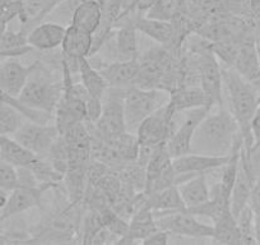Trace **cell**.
<instances>
[{
    "instance_id": "6da1fadb",
    "label": "cell",
    "mask_w": 260,
    "mask_h": 245,
    "mask_svg": "<svg viewBox=\"0 0 260 245\" xmlns=\"http://www.w3.org/2000/svg\"><path fill=\"white\" fill-rule=\"evenodd\" d=\"M241 136L234 115L224 106L209 110L202 119L191 141V152L211 156H227Z\"/></svg>"
},
{
    "instance_id": "7a4b0ae2",
    "label": "cell",
    "mask_w": 260,
    "mask_h": 245,
    "mask_svg": "<svg viewBox=\"0 0 260 245\" xmlns=\"http://www.w3.org/2000/svg\"><path fill=\"white\" fill-rule=\"evenodd\" d=\"M223 88L229 99V110L239 124L244 148L249 154L254 146L251 134V119L260 104V92L256 84L241 76L232 67H222Z\"/></svg>"
},
{
    "instance_id": "3957f363",
    "label": "cell",
    "mask_w": 260,
    "mask_h": 245,
    "mask_svg": "<svg viewBox=\"0 0 260 245\" xmlns=\"http://www.w3.org/2000/svg\"><path fill=\"white\" fill-rule=\"evenodd\" d=\"M62 92V79L59 82L47 72L44 63L37 60V66L24 84L18 99L26 106L37 111L54 115Z\"/></svg>"
},
{
    "instance_id": "277c9868",
    "label": "cell",
    "mask_w": 260,
    "mask_h": 245,
    "mask_svg": "<svg viewBox=\"0 0 260 245\" xmlns=\"http://www.w3.org/2000/svg\"><path fill=\"white\" fill-rule=\"evenodd\" d=\"M170 92L159 88H141L130 86L122 91V106L126 131L136 133L142 121L152 112L166 106Z\"/></svg>"
},
{
    "instance_id": "5b68a950",
    "label": "cell",
    "mask_w": 260,
    "mask_h": 245,
    "mask_svg": "<svg viewBox=\"0 0 260 245\" xmlns=\"http://www.w3.org/2000/svg\"><path fill=\"white\" fill-rule=\"evenodd\" d=\"M199 71V86L204 94L206 107L213 110L223 106V78L222 67L211 49L195 52Z\"/></svg>"
},
{
    "instance_id": "8992f818",
    "label": "cell",
    "mask_w": 260,
    "mask_h": 245,
    "mask_svg": "<svg viewBox=\"0 0 260 245\" xmlns=\"http://www.w3.org/2000/svg\"><path fill=\"white\" fill-rule=\"evenodd\" d=\"M122 91L124 88L109 87L102 97V110L99 119L92 122L97 133L106 142L112 141L125 133L124 106H122Z\"/></svg>"
},
{
    "instance_id": "52a82bcc",
    "label": "cell",
    "mask_w": 260,
    "mask_h": 245,
    "mask_svg": "<svg viewBox=\"0 0 260 245\" xmlns=\"http://www.w3.org/2000/svg\"><path fill=\"white\" fill-rule=\"evenodd\" d=\"M180 122L179 114L171 115L166 106L152 112L139 124L136 131L138 143L141 146H158L167 143L170 137L176 131Z\"/></svg>"
},
{
    "instance_id": "ba28073f",
    "label": "cell",
    "mask_w": 260,
    "mask_h": 245,
    "mask_svg": "<svg viewBox=\"0 0 260 245\" xmlns=\"http://www.w3.org/2000/svg\"><path fill=\"white\" fill-rule=\"evenodd\" d=\"M156 224L159 229L165 230L170 235L185 237H212L213 236V225L203 224L197 216L189 213L185 209L154 213Z\"/></svg>"
},
{
    "instance_id": "9c48e42d",
    "label": "cell",
    "mask_w": 260,
    "mask_h": 245,
    "mask_svg": "<svg viewBox=\"0 0 260 245\" xmlns=\"http://www.w3.org/2000/svg\"><path fill=\"white\" fill-rule=\"evenodd\" d=\"M59 134L55 124H41L26 119L12 137L36 156L46 157Z\"/></svg>"
},
{
    "instance_id": "30bf717a",
    "label": "cell",
    "mask_w": 260,
    "mask_h": 245,
    "mask_svg": "<svg viewBox=\"0 0 260 245\" xmlns=\"http://www.w3.org/2000/svg\"><path fill=\"white\" fill-rule=\"evenodd\" d=\"M208 111L206 106H201L180 112L179 126L167 141V148L172 159L191 152V141L195 129Z\"/></svg>"
},
{
    "instance_id": "8fae6325",
    "label": "cell",
    "mask_w": 260,
    "mask_h": 245,
    "mask_svg": "<svg viewBox=\"0 0 260 245\" xmlns=\"http://www.w3.org/2000/svg\"><path fill=\"white\" fill-rule=\"evenodd\" d=\"M229 157L230 155L211 156V155L194 154V152L175 157L172 160V169L176 174V186L195 175L207 174L208 171L221 169L227 162Z\"/></svg>"
},
{
    "instance_id": "7c38bea8",
    "label": "cell",
    "mask_w": 260,
    "mask_h": 245,
    "mask_svg": "<svg viewBox=\"0 0 260 245\" xmlns=\"http://www.w3.org/2000/svg\"><path fill=\"white\" fill-rule=\"evenodd\" d=\"M57 188L59 187L51 184H40L37 187L18 186L9 193L8 201L2 209V219L6 221L35 207H41L45 193Z\"/></svg>"
},
{
    "instance_id": "4fadbf2b",
    "label": "cell",
    "mask_w": 260,
    "mask_h": 245,
    "mask_svg": "<svg viewBox=\"0 0 260 245\" xmlns=\"http://www.w3.org/2000/svg\"><path fill=\"white\" fill-rule=\"evenodd\" d=\"M36 66L37 62L31 66H23L17 57L0 59V87L12 96L18 97Z\"/></svg>"
},
{
    "instance_id": "5bb4252c",
    "label": "cell",
    "mask_w": 260,
    "mask_h": 245,
    "mask_svg": "<svg viewBox=\"0 0 260 245\" xmlns=\"http://www.w3.org/2000/svg\"><path fill=\"white\" fill-rule=\"evenodd\" d=\"M97 69L109 87L127 88L134 86L138 78L139 60H115L110 63H104Z\"/></svg>"
},
{
    "instance_id": "9a60e30c",
    "label": "cell",
    "mask_w": 260,
    "mask_h": 245,
    "mask_svg": "<svg viewBox=\"0 0 260 245\" xmlns=\"http://www.w3.org/2000/svg\"><path fill=\"white\" fill-rule=\"evenodd\" d=\"M254 182L255 176L252 175L251 170H250L249 164L246 161V156H245L244 147H242L241 156H240L239 170H237L234 188H232L231 192V201H230L231 211L235 217L249 204Z\"/></svg>"
},
{
    "instance_id": "2e32d148",
    "label": "cell",
    "mask_w": 260,
    "mask_h": 245,
    "mask_svg": "<svg viewBox=\"0 0 260 245\" xmlns=\"http://www.w3.org/2000/svg\"><path fill=\"white\" fill-rule=\"evenodd\" d=\"M67 27L56 22L35 24L27 34V42L34 50L50 51L61 46Z\"/></svg>"
},
{
    "instance_id": "e0dca14e",
    "label": "cell",
    "mask_w": 260,
    "mask_h": 245,
    "mask_svg": "<svg viewBox=\"0 0 260 245\" xmlns=\"http://www.w3.org/2000/svg\"><path fill=\"white\" fill-rule=\"evenodd\" d=\"M137 31H141L149 39L154 40L157 44L167 49L179 47L176 29L172 21H161V19L149 18V17H139L134 21Z\"/></svg>"
},
{
    "instance_id": "ac0fdd59",
    "label": "cell",
    "mask_w": 260,
    "mask_h": 245,
    "mask_svg": "<svg viewBox=\"0 0 260 245\" xmlns=\"http://www.w3.org/2000/svg\"><path fill=\"white\" fill-rule=\"evenodd\" d=\"M232 68L247 81L255 82L260 79V60L255 37L249 35L242 40Z\"/></svg>"
},
{
    "instance_id": "d6986e66",
    "label": "cell",
    "mask_w": 260,
    "mask_h": 245,
    "mask_svg": "<svg viewBox=\"0 0 260 245\" xmlns=\"http://www.w3.org/2000/svg\"><path fill=\"white\" fill-rule=\"evenodd\" d=\"M93 47V35L68 24L61 42V55L67 59L88 57Z\"/></svg>"
},
{
    "instance_id": "ffe728a7",
    "label": "cell",
    "mask_w": 260,
    "mask_h": 245,
    "mask_svg": "<svg viewBox=\"0 0 260 245\" xmlns=\"http://www.w3.org/2000/svg\"><path fill=\"white\" fill-rule=\"evenodd\" d=\"M201 106H206L201 86H179L170 92L166 109L170 114L175 115Z\"/></svg>"
},
{
    "instance_id": "44dd1931",
    "label": "cell",
    "mask_w": 260,
    "mask_h": 245,
    "mask_svg": "<svg viewBox=\"0 0 260 245\" xmlns=\"http://www.w3.org/2000/svg\"><path fill=\"white\" fill-rule=\"evenodd\" d=\"M104 17L101 0H84L74 9L71 24L93 35L99 29Z\"/></svg>"
},
{
    "instance_id": "7402d4cb",
    "label": "cell",
    "mask_w": 260,
    "mask_h": 245,
    "mask_svg": "<svg viewBox=\"0 0 260 245\" xmlns=\"http://www.w3.org/2000/svg\"><path fill=\"white\" fill-rule=\"evenodd\" d=\"M177 188H179L185 208L197 207L211 199V189L207 182L206 174L189 177L185 181L177 184Z\"/></svg>"
},
{
    "instance_id": "603a6c76",
    "label": "cell",
    "mask_w": 260,
    "mask_h": 245,
    "mask_svg": "<svg viewBox=\"0 0 260 245\" xmlns=\"http://www.w3.org/2000/svg\"><path fill=\"white\" fill-rule=\"evenodd\" d=\"M116 60H136L139 57L137 42V27L134 21H127L112 34ZM115 62V60H114Z\"/></svg>"
},
{
    "instance_id": "cb8c5ba5",
    "label": "cell",
    "mask_w": 260,
    "mask_h": 245,
    "mask_svg": "<svg viewBox=\"0 0 260 245\" xmlns=\"http://www.w3.org/2000/svg\"><path fill=\"white\" fill-rule=\"evenodd\" d=\"M37 159L36 155L22 146L12 136H0V160L18 167H29Z\"/></svg>"
},
{
    "instance_id": "d4e9b609",
    "label": "cell",
    "mask_w": 260,
    "mask_h": 245,
    "mask_svg": "<svg viewBox=\"0 0 260 245\" xmlns=\"http://www.w3.org/2000/svg\"><path fill=\"white\" fill-rule=\"evenodd\" d=\"M144 196H146V204L153 211V213H165V212L179 211V209L185 208L176 184L161 189V191L153 192V193H144Z\"/></svg>"
},
{
    "instance_id": "484cf974",
    "label": "cell",
    "mask_w": 260,
    "mask_h": 245,
    "mask_svg": "<svg viewBox=\"0 0 260 245\" xmlns=\"http://www.w3.org/2000/svg\"><path fill=\"white\" fill-rule=\"evenodd\" d=\"M78 74L82 84L86 87L89 96L102 100L109 86L99 69L92 66L88 57H79L78 59Z\"/></svg>"
},
{
    "instance_id": "4316f807",
    "label": "cell",
    "mask_w": 260,
    "mask_h": 245,
    "mask_svg": "<svg viewBox=\"0 0 260 245\" xmlns=\"http://www.w3.org/2000/svg\"><path fill=\"white\" fill-rule=\"evenodd\" d=\"M212 239L219 244H241V235L237 226L236 217L231 208L226 209L216 221H213V236Z\"/></svg>"
},
{
    "instance_id": "83f0119b",
    "label": "cell",
    "mask_w": 260,
    "mask_h": 245,
    "mask_svg": "<svg viewBox=\"0 0 260 245\" xmlns=\"http://www.w3.org/2000/svg\"><path fill=\"white\" fill-rule=\"evenodd\" d=\"M172 160L174 159L170 155L167 143H161L156 146L146 166V188L157 179L167 174L170 170H172Z\"/></svg>"
},
{
    "instance_id": "f1b7e54d",
    "label": "cell",
    "mask_w": 260,
    "mask_h": 245,
    "mask_svg": "<svg viewBox=\"0 0 260 245\" xmlns=\"http://www.w3.org/2000/svg\"><path fill=\"white\" fill-rule=\"evenodd\" d=\"M34 51L27 42V32L21 29L19 32L4 29L0 36V57H18Z\"/></svg>"
},
{
    "instance_id": "f546056e",
    "label": "cell",
    "mask_w": 260,
    "mask_h": 245,
    "mask_svg": "<svg viewBox=\"0 0 260 245\" xmlns=\"http://www.w3.org/2000/svg\"><path fill=\"white\" fill-rule=\"evenodd\" d=\"M26 119L16 107L0 101V136H13Z\"/></svg>"
},
{
    "instance_id": "4dcf8cb0",
    "label": "cell",
    "mask_w": 260,
    "mask_h": 245,
    "mask_svg": "<svg viewBox=\"0 0 260 245\" xmlns=\"http://www.w3.org/2000/svg\"><path fill=\"white\" fill-rule=\"evenodd\" d=\"M254 220L255 215L250 204H247L241 212L236 216L237 226L241 235V244L251 245L256 244L254 236Z\"/></svg>"
},
{
    "instance_id": "1f68e13d",
    "label": "cell",
    "mask_w": 260,
    "mask_h": 245,
    "mask_svg": "<svg viewBox=\"0 0 260 245\" xmlns=\"http://www.w3.org/2000/svg\"><path fill=\"white\" fill-rule=\"evenodd\" d=\"M176 11V0H157L148 9L147 17L161 21H171Z\"/></svg>"
},
{
    "instance_id": "d6a6232c",
    "label": "cell",
    "mask_w": 260,
    "mask_h": 245,
    "mask_svg": "<svg viewBox=\"0 0 260 245\" xmlns=\"http://www.w3.org/2000/svg\"><path fill=\"white\" fill-rule=\"evenodd\" d=\"M18 186V175L16 167L0 160V189L12 192Z\"/></svg>"
},
{
    "instance_id": "836d02e7",
    "label": "cell",
    "mask_w": 260,
    "mask_h": 245,
    "mask_svg": "<svg viewBox=\"0 0 260 245\" xmlns=\"http://www.w3.org/2000/svg\"><path fill=\"white\" fill-rule=\"evenodd\" d=\"M169 232L162 229H157L151 235L142 240V244L146 245H166L169 242Z\"/></svg>"
},
{
    "instance_id": "e575fe53",
    "label": "cell",
    "mask_w": 260,
    "mask_h": 245,
    "mask_svg": "<svg viewBox=\"0 0 260 245\" xmlns=\"http://www.w3.org/2000/svg\"><path fill=\"white\" fill-rule=\"evenodd\" d=\"M249 204L252 211H254V213L260 216V176H257L256 180H255Z\"/></svg>"
},
{
    "instance_id": "d590c367",
    "label": "cell",
    "mask_w": 260,
    "mask_h": 245,
    "mask_svg": "<svg viewBox=\"0 0 260 245\" xmlns=\"http://www.w3.org/2000/svg\"><path fill=\"white\" fill-rule=\"evenodd\" d=\"M250 128H251L252 139H254V146H252V148H254V147L260 146V104L256 107V110H255Z\"/></svg>"
},
{
    "instance_id": "8d00e7d4",
    "label": "cell",
    "mask_w": 260,
    "mask_h": 245,
    "mask_svg": "<svg viewBox=\"0 0 260 245\" xmlns=\"http://www.w3.org/2000/svg\"><path fill=\"white\" fill-rule=\"evenodd\" d=\"M64 0H47V6H46V11H45V16H50L52 13L55 8H56L59 4H61Z\"/></svg>"
},
{
    "instance_id": "74e56055",
    "label": "cell",
    "mask_w": 260,
    "mask_h": 245,
    "mask_svg": "<svg viewBox=\"0 0 260 245\" xmlns=\"http://www.w3.org/2000/svg\"><path fill=\"white\" fill-rule=\"evenodd\" d=\"M254 236L256 244H260V216H257V215H255L254 220Z\"/></svg>"
},
{
    "instance_id": "f35d334b",
    "label": "cell",
    "mask_w": 260,
    "mask_h": 245,
    "mask_svg": "<svg viewBox=\"0 0 260 245\" xmlns=\"http://www.w3.org/2000/svg\"><path fill=\"white\" fill-rule=\"evenodd\" d=\"M3 232H4V220L2 219V211H0V239L3 236Z\"/></svg>"
}]
</instances>
